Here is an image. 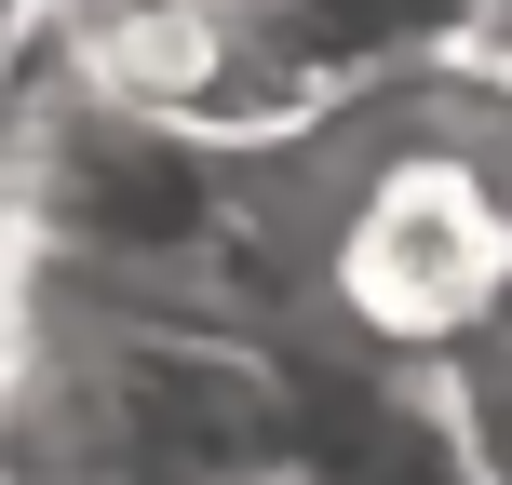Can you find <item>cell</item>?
Listing matches in <instances>:
<instances>
[{
	"label": "cell",
	"mask_w": 512,
	"mask_h": 485,
	"mask_svg": "<svg viewBox=\"0 0 512 485\" xmlns=\"http://www.w3.org/2000/svg\"><path fill=\"white\" fill-rule=\"evenodd\" d=\"M324 459L297 337L14 270L0 297V485H283Z\"/></svg>",
	"instance_id": "obj_2"
},
{
	"label": "cell",
	"mask_w": 512,
	"mask_h": 485,
	"mask_svg": "<svg viewBox=\"0 0 512 485\" xmlns=\"http://www.w3.org/2000/svg\"><path fill=\"white\" fill-rule=\"evenodd\" d=\"M41 54L216 162H297L364 108V81L310 41L297 0H54Z\"/></svg>",
	"instance_id": "obj_3"
},
{
	"label": "cell",
	"mask_w": 512,
	"mask_h": 485,
	"mask_svg": "<svg viewBox=\"0 0 512 485\" xmlns=\"http://www.w3.org/2000/svg\"><path fill=\"white\" fill-rule=\"evenodd\" d=\"M283 485H324V472H283Z\"/></svg>",
	"instance_id": "obj_4"
},
{
	"label": "cell",
	"mask_w": 512,
	"mask_h": 485,
	"mask_svg": "<svg viewBox=\"0 0 512 485\" xmlns=\"http://www.w3.org/2000/svg\"><path fill=\"white\" fill-rule=\"evenodd\" d=\"M270 230L297 310L364 378L445 391L512 337V95L391 81L297 162H270Z\"/></svg>",
	"instance_id": "obj_1"
}]
</instances>
